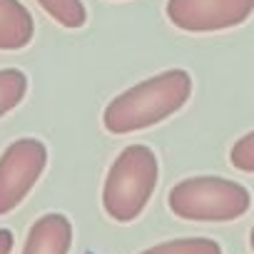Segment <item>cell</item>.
<instances>
[{
    "label": "cell",
    "mask_w": 254,
    "mask_h": 254,
    "mask_svg": "<svg viewBox=\"0 0 254 254\" xmlns=\"http://www.w3.org/2000/svg\"><path fill=\"white\" fill-rule=\"evenodd\" d=\"M192 95V75L182 67L152 75L120 92L102 112V127L110 135H130L155 127L180 112Z\"/></svg>",
    "instance_id": "cell-1"
},
{
    "label": "cell",
    "mask_w": 254,
    "mask_h": 254,
    "mask_svg": "<svg viewBox=\"0 0 254 254\" xmlns=\"http://www.w3.org/2000/svg\"><path fill=\"white\" fill-rule=\"evenodd\" d=\"M157 177L160 165L155 150L147 145H127L110 165L102 185L105 214L120 224L135 222L155 194Z\"/></svg>",
    "instance_id": "cell-2"
},
{
    "label": "cell",
    "mask_w": 254,
    "mask_h": 254,
    "mask_svg": "<svg viewBox=\"0 0 254 254\" xmlns=\"http://www.w3.org/2000/svg\"><path fill=\"white\" fill-rule=\"evenodd\" d=\"M167 204L175 217L187 222H232L249 212L252 194L244 185L227 177H187L177 182Z\"/></svg>",
    "instance_id": "cell-3"
},
{
    "label": "cell",
    "mask_w": 254,
    "mask_h": 254,
    "mask_svg": "<svg viewBox=\"0 0 254 254\" xmlns=\"http://www.w3.org/2000/svg\"><path fill=\"white\" fill-rule=\"evenodd\" d=\"M48 167V147L38 137H20L0 155V217L10 214Z\"/></svg>",
    "instance_id": "cell-4"
},
{
    "label": "cell",
    "mask_w": 254,
    "mask_h": 254,
    "mask_svg": "<svg viewBox=\"0 0 254 254\" xmlns=\"http://www.w3.org/2000/svg\"><path fill=\"white\" fill-rule=\"evenodd\" d=\"M165 13L185 33H219L242 25L254 13V0H167Z\"/></svg>",
    "instance_id": "cell-5"
},
{
    "label": "cell",
    "mask_w": 254,
    "mask_h": 254,
    "mask_svg": "<svg viewBox=\"0 0 254 254\" xmlns=\"http://www.w3.org/2000/svg\"><path fill=\"white\" fill-rule=\"evenodd\" d=\"M72 247V222L60 214L50 212L33 222L23 254H67Z\"/></svg>",
    "instance_id": "cell-6"
},
{
    "label": "cell",
    "mask_w": 254,
    "mask_h": 254,
    "mask_svg": "<svg viewBox=\"0 0 254 254\" xmlns=\"http://www.w3.org/2000/svg\"><path fill=\"white\" fill-rule=\"evenodd\" d=\"M35 20L20 0H0V50L15 53L33 43Z\"/></svg>",
    "instance_id": "cell-7"
},
{
    "label": "cell",
    "mask_w": 254,
    "mask_h": 254,
    "mask_svg": "<svg viewBox=\"0 0 254 254\" xmlns=\"http://www.w3.org/2000/svg\"><path fill=\"white\" fill-rule=\"evenodd\" d=\"M28 95V75L18 67L0 70V117L13 112Z\"/></svg>",
    "instance_id": "cell-8"
},
{
    "label": "cell",
    "mask_w": 254,
    "mask_h": 254,
    "mask_svg": "<svg viewBox=\"0 0 254 254\" xmlns=\"http://www.w3.org/2000/svg\"><path fill=\"white\" fill-rule=\"evenodd\" d=\"M35 3L63 28L77 30L87 23V8L82 0H35Z\"/></svg>",
    "instance_id": "cell-9"
},
{
    "label": "cell",
    "mask_w": 254,
    "mask_h": 254,
    "mask_svg": "<svg viewBox=\"0 0 254 254\" xmlns=\"http://www.w3.org/2000/svg\"><path fill=\"white\" fill-rule=\"evenodd\" d=\"M140 254H222V247L207 237H187V239H170L155 244Z\"/></svg>",
    "instance_id": "cell-10"
},
{
    "label": "cell",
    "mask_w": 254,
    "mask_h": 254,
    "mask_svg": "<svg viewBox=\"0 0 254 254\" xmlns=\"http://www.w3.org/2000/svg\"><path fill=\"white\" fill-rule=\"evenodd\" d=\"M229 162H232L234 170L254 175V130L247 132L244 137H239V140L232 145V150H229Z\"/></svg>",
    "instance_id": "cell-11"
},
{
    "label": "cell",
    "mask_w": 254,
    "mask_h": 254,
    "mask_svg": "<svg viewBox=\"0 0 254 254\" xmlns=\"http://www.w3.org/2000/svg\"><path fill=\"white\" fill-rule=\"evenodd\" d=\"M10 252H13V232L0 229V254H10Z\"/></svg>",
    "instance_id": "cell-12"
},
{
    "label": "cell",
    "mask_w": 254,
    "mask_h": 254,
    "mask_svg": "<svg viewBox=\"0 0 254 254\" xmlns=\"http://www.w3.org/2000/svg\"><path fill=\"white\" fill-rule=\"evenodd\" d=\"M249 247H252V252H254V227H252V232H249Z\"/></svg>",
    "instance_id": "cell-13"
}]
</instances>
